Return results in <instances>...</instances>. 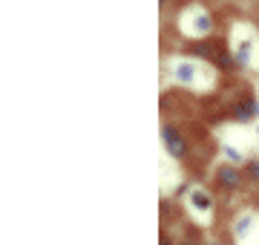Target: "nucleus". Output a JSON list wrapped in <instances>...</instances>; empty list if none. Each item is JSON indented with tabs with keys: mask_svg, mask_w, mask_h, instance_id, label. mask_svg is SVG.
I'll return each mask as SVG.
<instances>
[{
	"mask_svg": "<svg viewBox=\"0 0 259 245\" xmlns=\"http://www.w3.org/2000/svg\"><path fill=\"white\" fill-rule=\"evenodd\" d=\"M250 52H253V40H239V44H236V52H233L236 69H248L250 66Z\"/></svg>",
	"mask_w": 259,
	"mask_h": 245,
	"instance_id": "obj_8",
	"label": "nucleus"
},
{
	"mask_svg": "<svg viewBox=\"0 0 259 245\" xmlns=\"http://www.w3.org/2000/svg\"><path fill=\"white\" fill-rule=\"evenodd\" d=\"M202 245H222V242H202Z\"/></svg>",
	"mask_w": 259,
	"mask_h": 245,
	"instance_id": "obj_13",
	"label": "nucleus"
},
{
	"mask_svg": "<svg viewBox=\"0 0 259 245\" xmlns=\"http://www.w3.org/2000/svg\"><path fill=\"white\" fill-rule=\"evenodd\" d=\"M187 205H190V211L199 214V217H210L213 214V196L207 193V190H202V188H190Z\"/></svg>",
	"mask_w": 259,
	"mask_h": 245,
	"instance_id": "obj_6",
	"label": "nucleus"
},
{
	"mask_svg": "<svg viewBox=\"0 0 259 245\" xmlns=\"http://www.w3.org/2000/svg\"><path fill=\"white\" fill-rule=\"evenodd\" d=\"M185 18H190L187 32L196 35V38H207V35H213V29H216V18L207 9H202V6H190L185 12Z\"/></svg>",
	"mask_w": 259,
	"mask_h": 245,
	"instance_id": "obj_2",
	"label": "nucleus"
},
{
	"mask_svg": "<svg viewBox=\"0 0 259 245\" xmlns=\"http://www.w3.org/2000/svg\"><path fill=\"white\" fill-rule=\"evenodd\" d=\"M213 179H216V185L222 190H239L242 185H245V170L233 168V165H222V168H216V173H213Z\"/></svg>",
	"mask_w": 259,
	"mask_h": 245,
	"instance_id": "obj_5",
	"label": "nucleus"
},
{
	"mask_svg": "<svg viewBox=\"0 0 259 245\" xmlns=\"http://www.w3.org/2000/svg\"><path fill=\"white\" fill-rule=\"evenodd\" d=\"M170 72H173V78H176L179 84L193 87L196 84V75H199V66L190 64V61H176V64L170 66Z\"/></svg>",
	"mask_w": 259,
	"mask_h": 245,
	"instance_id": "obj_7",
	"label": "nucleus"
},
{
	"mask_svg": "<svg viewBox=\"0 0 259 245\" xmlns=\"http://www.w3.org/2000/svg\"><path fill=\"white\" fill-rule=\"evenodd\" d=\"M161 245H173V242H170V239H164V236H161Z\"/></svg>",
	"mask_w": 259,
	"mask_h": 245,
	"instance_id": "obj_12",
	"label": "nucleus"
},
{
	"mask_svg": "<svg viewBox=\"0 0 259 245\" xmlns=\"http://www.w3.org/2000/svg\"><path fill=\"white\" fill-rule=\"evenodd\" d=\"M222 156L228 159V165H233V168H239V165H248L245 153H242L239 147H231V144H222Z\"/></svg>",
	"mask_w": 259,
	"mask_h": 245,
	"instance_id": "obj_9",
	"label": "nucleus"
},
{
	"mask_svg": "<svg viewBox=\"0 0 259 245\" xmlns=\"http://www.w3.org/2000/svg\"><path fill=\"white\" fill-rule=\"evenodd\" d=\"M161 144H164L167 156L176 161H185L187 153H190V142L176 124H161Z\"/></svg>",
	"mask_w": 259,
	"mask_h": 245,
	"instance_id": "obj_1",
	"label": "nucleus"
},
{
	"mask_svg": "<svg viewBox=\"0 0 259 245\" xmlns=\"http://www.w3.org/2000/svg\"><path fill=\"white\" fill-rule=\"evenodd\" d=\"M245 179L259 185V161L256 159H248V165H245Z\"/></svg>",
	"mask_w": 259,
	"mask_h": 245,
	"instance_id": "obj_11",
	"label": "nucleus"
},
{
	"mask_svg": "<svg viewBox=\"0 0 259 245\" xmlns=\"http://www.w3.org/2000/svg\"><path fill=\"white\" fill-rule=\"evenodd\" d=\"M231 118L236 124H250L259 118V98L256 95H245V98H239V101L231 107Z\"/></svg>",
	"mask_w": 259,
	"mask_h": 245,
	"instance_id": "obj_4",
	"label": "nucleus"
},
{
	"mask_svg": "<svg viewBox=\"0 0 259 245\" xmlns=\"http://www.w3.org/2000/svg\"><path fill=\"white\" fill-rule=\"evenodd\" d=\"M250 225H253V217H250V214H242V217H236V222H233V234H236V239L248 236V234H250Z\"/></svg>",
	"mask_w": 259,
	"mask_h": 245,
	"instance_id": "obj_10",
	"label": "nucleus"
},
{
	"mask_svg": "<svg viewBox=\"0 0 259 245\" xmlns=\"http://www.w3.org/2000/svg\"><path fill=\"white\" fill-rule=\"evenodd\" d=\"M185 52L190 58H202V61H207V64H216L219 55L225 52V44L222 40H210V38H196L185 47Z\"/></svg>",
	"mask_w": 259,
	"mask_h": 245,
	"instance_id": "obj_3",
	"label": "nucleus"
}]
</instances>
